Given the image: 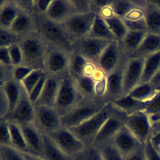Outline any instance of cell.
<instances>
[{
	"label": "cell",
	"instance_id": "7",
	"mask_svg": "<svg viewBox=\"0 0 160 160\" xmlns=\"http://www.w3.org/2000/svg\"><path fill=\"white\" fill-rule=\"evenodd\" d=\"M34 126L41 132L49 134L61 128V117L54 107L34 106Z\"/></svg>",
	"mask_w": 160,
	"mask_h": 160
},
{
	"label": "cell",
	"instance_id": "55",
	"mask_svg": "<svg viewBox=\"0 0 160 160\" xmlns=\"http://www.w3.org/2000/svg\"><path fill=\"white\" fill-rule=\"evenodd\" d=\"M0 64L4 65H13L8 47H0Z\"/></svg>",
	"mask_w": 160,
	"mask_h": 160
},
{
	"label": "cell",
	"instance_id": "39",
	"mask_svg": "<svg viewBox=\"0 0 160 160\" xmlns=\"http://www.w3.org/2000/svg\"><path fill=\"white\" fill-rule=\"evenodd\" d=\"M72 158L73 160H103L99 149L92 145L86 146Z\"/></svg>",
	"mask_w": 160,
	"mask_h": 160
},
{
	"label": "cell",
	"instance_id": "23",
	"mask_svg": "<svg viewBox=\"0 0 160 160\" xmlns=\"http://www.w3.org/2000/svg\"><path fill=\"white\" fill-rule=\"evenodd\" d=\"M10 29L21 38L36 31V24L33 15L21 11Z\"/></svg>",
	"mask_w": 160,
	"mask_h": 160
},
{
	"label": "cell",
	"instance_id": "40",
	"mask_svg": "<svg viewBox=\"0 0 160 160\" xmlns=\"http://www.w3.org/2000/svg\"><path fill=\"white\" fill-rule=\"evenodd\" d=\"M45 73L42 69H33L21 82V84L25 89L28 95L38 84L41 77Z\"/></svg>",
	"mask_w": 160,
	"mask_h": 160
},
{
	"label": "cell",
	"instance_id": "13",
	"mask_svg": "<svg viewBox=\"0 0 160 160\" xmlns=\"http://www.w3.org/2000/svg\"><path fill=\"white\" fill-rule=\"evenodd\" d=\"M48 135L62 151L72 157L86 147L85 144L68 128L62 127Z\"/></svg>",
	"mask_w": 160,
	"mask_h": 160
},
{
	"label": "cell",
	"instance_id": "61",
	"mask_svg": "<svg viewBox=\"0 0 160 160\" xmlns=\"http://www.w3.org/2000/svg\"><path fill=\"white\" fill-rule=\"evenodd\" d=\"M155 88H156V91H160V84H159V85H158V86H155Z\"/></svg>",
	"mask_w": 160,
	"mask_h": 160
},
{
	"label": "cell",
	"instance_id": "27",
	"mask_svg": "<svg viewBox=\"0 0 160 160\" xmlns=\"http://www.w3.org/2000/svg\"><path fill=\"white\" fill-rule=\"evenodd\" d=\"M142 10L146 21L148 32L160 35V8L146 1V4Z\"/></svg>",
	"mask_w": 160,
	"mask_h": 160
},
{
	"label": "cell",
	"instance_id": "1",
	"mask_svg": "<svg viewBox=\"0 0 160 160\" xmlns=\"http://www.w3.org/2000/svg\"><path fill=\"white\" fill-rule=\"evenodd\" d=\"M22 54L21 65L44 71V59L48 42L38 31L21 38L19 42Z\"/></svg>",
	"mask_w": 160,
	"mask_h": 160
},
{
	"label": "cell",
	"instance_id": "16",
	"mask_svg": "<svg viewBox=\"0 0 160 160\" xmlns=\"http://www.w3.org/2000/svg\"><path fill=\"white\" fill-rule=\"evenodd\" d=\"M144 58H128L124 67L123 75V94L128 95L141 82Z\"/></svg>",
	"mask_w": 160,
	"mask_h": 160
},
{
	"label": "cell",
	"instance_id": "17",
	"mask_svg": "<svg viewBox=\"0 0 160 160\" xmlns=\"http://www.w3.org/2000/svg\"><path fill=\"white\" fill-rule=\"evenodd\" d=\"M111 142L124 157L132 154L144 146L138 141L125 125L117 132Z\"/></svg>",
	"mask_w": 160,
	"mask_h": 160
},
{
	"label": "cell",
	"instance_id": "49",
	"mask_svg": "<svg viewBox=\"0 0 160 160\" xmlns=\"http://www.w3.org/2000/svg\"><path fill=\"white\" fill-rule=\"evenodd\" d=\"M75 13H85L91 11V0H71Z\"/></svg>",
	"mask_w": 160,
	"mask_h": 160
},
{
	"label": "cell",
	"instance_id": "36",
	"mask_svg": "<svg viewBox=\"0 0 160 160\" xmlns=\"http://www.w3.org/2000/svg\"><path fill=\"white\" fill-rule=\"evenodd\" d=\"M8 122L12 147L21 152H29L20 126L12 122Z\"/></svg>",
	"mask_w": 160,
	"mask_h": 160
},
{
	"label": "cell",
	"instance_id": "35",
	"mask_svg": "<svg viewBox=\"0 0 160 160\" xmlns=\"http://www.w3.org/2000/svg\"><path fill=\"white\" fill-rule=\"evenodd\" d=\"M157 92L155 86L149 82L141 83L135 87L128 95L140 101L150 100Z\"/></svg>",
	"mask_w": 160,
	"mask_h": 160
},
{
	"label": "cell",
	"instance_id": "9",
	"mask_svg": "<svg viewBox=\"0 0 160 160\" xmlns=\"http://www.w3.org/2000/svg\"><path fill=\"white\" fill-rule=\"evenodd\" d=\"M96 14V13L92 11L85 13H75L62 24L75 41L89 34Z\"/></svg>",
	"mask_w": 160,
	"mask_h": 160
},
{
	"label": "cell",
	"instance_id": "19",
	"mask_svg": "<svg viewBox=\"0 0 160 160\" xmlns=\"http://www.w3.org/2000/svg\"><path fill=\"white\" fill-rule=\"evenodd\" d=\"M106 76L102 71L97 69L93 75L82 74L74 79L83 99H92L98 97L96 92L98 80Z\"/></svg>",
	"mask_w": 160,
	"mask_h": 160
},
{
	"label": "cell",
	"instance_id": "46",
	"mask_svg": "<svg viewBox=\"0 0 160 160\" xmlns=\"http://www.w3.org/2000/svg\"><path fill=\"white\" fill-rule=\"evenodd\" d=\"M33 70V69L23 66H14L12 73V78L18 82H21Z\"/></svg>",
	"mask_w": 160,
	"mask_h": 160
},
{
	"label": "cell",
	"instance_id": "11",
	"mask_svg": "<svg viewBox=\"0 0 160 160\" xmlns=\"http://www.w3.org/2000/svg\"><path fill=\"white\" fill-rule=\"evenodd\" d=\"M34 105L31 101L28 94L21 85L20 98L11 113L6 119L19 126L32 124L34 119Z\"/></svg>",
	"mask_w": 160,
	"mask_h": 160
},
{
	"label": "cell",
	"instance_id": "50",
	"mask_svg": "<svg viewBox=\"0 0 160 160\" xmlns=\"http://www.w3.org/2000/svg\"><path fill=\"white\" fill-rule=\"evenodd\" d=\"M14 66L0 64V86L13 79L12 73Z\"/></svg>",
	"mask_w": 160,
	"mask_h": 160
},
{
	"label": "cell",
	"instance_id": "6",
	"mask_svg": "<svg viewBox=\"0 0 160 160\" xmlns=\"http://www.w3.org/2000/svg\"><path fill=\"white\" fill-rule=\"evenodd\" d=\"M82 99L74 79L68 76L61 79L54 108L62 117L72 110Z\"/></svg>",
	"mask_w": 160,
	"mask_h": 160
},
{
	"label": "cell",
	"instance_id": "54",
	"mask_svg": "<svg viewBox=\"0 0 160 160\" xmlns=\"http://www.w3.org/2000/svg\"><path fill=\"white\" fill-rule=\"evenodd\" d=\"M18 7L26 12L32 14L34 13L33 0H14Z\"/></svg>",
	"mask_w": 160,
	"mask_h": 160
},
{
	"label": "cell",
	"instance_id": "60",
	"mask_svg": "<svg viewBox=\"0 0 160 160\" xmlns=\"http://www.w3.org/2000/svg\"><path fill=\"white\" fill-rule=\"evenodd\" d=\"M149 3L160 8V0H148Z\"/></svg>",
	"mask_w": 160,
	"mask_h": 160
},
{
	"label": "cell",
	"instance_id": "18",
	"mask_svg": "<svg viewBox=\"0 0 160 160\" xmlns=\"http://www.w3.org/2000/svg\"><path fill=\"white\" fill-rule=\"evenodd\" d=\"M75 14L71 0H51L45 16L49 19L62 24Z\"/></svg>",
	"mask_w": 160,
	"mask_h": 160
},
{
	"label": "cell",
	"instance_id": "37",
	"mask_svg": "<svg viewBox=\"0 0 160 160\" xmlns=\"http://www.w3.org/2000/svg\"><path fill=\"white\" fill-rule=\"evenodd\" d=\"M138 8H139L131 0H113L111 5L112 13L122 19L125 18L131 11Z\"/></svg>",
	"mask_w": 160,
	"mask_h": 160
},
{
	"label": "cell",
	"instance_id": "45",
	"mask_svg": "<svg viewBox=\"0 0 160 160\" xmlns=\"http://www.w3.org/2000/svg\"><path fill=\"white\" fill-rule=\"evenodd\" d=\"M8 49L13 66L21 65L22 62V54L19 43L9 46Z\"/></svg>",
	"mask_w": 160,
	"mask_h": 160
},
{
	"label": "cell",
	"instance_id": "21",
	"mask_svg": "<svg viewBox=\"0 0 160 160\" xmlns=\"http://www.w3.org/2000/svg\"><path fill=\"white\" fill-rule=\"evenodd\" d=\"M61 79V78L47 74L42 91L34 106L44 105L54 107Z\"/></svg>",
	"mask_w": 160,
	"mask_h": 160
},
{
	"label": "cell",
	"instance_id": "44",
	"mask_svg": "<svg viewBox=\"0 0 160 160\" xmlns=\"http://www.w3.org/2000/svg\"><path fill=\"white\" fill-rule=\"evenodd\" d=\"M0 146L12 147L9 122L6 119H0Z\"/></svg>",
	"mask_w": 160,
	"mask_h": 160
},
{
	"label": "cell",
	"instance_id": "14",
	"mask_svg": "<svg viewBox=\"0 0 160 160\" xmlns=\"http://www.w3.org/2000/svg\"><path fill=\"white\" fill-rule=\"evenodd\" d=\"M128 59V58H125L112 71L106 75L104 98L108 102H112L124 96L123 75Z\"/></svg>",
	"mask_w": 160,
	"mask_h": 160
},
{
	"label": "cell",
	"instance_id": "10",
	"mask_svg": "<svg viewBox=\"0 0 160 160\" xmlns=\"http://www.w3.org/2000/svg\"><path fill=\"white\" fill-rule=\"evenodd\" d=\"M111 41L86 36L74 41V51L96 65L100 55Z\"/></svg>",
	"mask_w": 160,
	"mask_h": 160
},
{
	"label": "cell",
	"instance_id": "57",
	"mask_svg": "<svg viewBox=\"0 0 160 160\" xmlns=\"http://www.w3.org/2000/svg\"><path fill=\"white\" fill-rule=\"evenodd\" d=\"M149 139L152 146L156 149L160 147V131L156 133H151Z\"/></svg>",
	"mask_w": 160,
	"mask_h": 160
},
{
	"label": "cell",
	"instance_id": "24",
	"mask_svg": "<svg viewBox=\"0 0 160 160\" xmlns=\"http://www.w3.org/2000/svg\"><path fill=\"white\" fill-rule=\"evenodd\" d=\"M160 51V35L148 32L137 49L130 58H146Z\"/></svg>",
	"mask_w": 160,
	"mask_h": 160
},
{
	"label": "cell",
	"instance_id": "20",
	"mask_svg": "<svg viewBox=\"0 0 160 160\" xmlns=\"http://www.w3.org/2000/svg\"><path fill=\"white\" fill-rule=\"evenodd\" d=\"M30 153L42 158V134L34 126L29 124L19 126Z\"/></svg>",
	"mask_w": 160,
	"mask_h": 160
},
{
	"label": "cell",
	"instance_id": "31",
	"mask_svg": "<svg viewBox=\"0 0 160 160\" xmlns=\"http://www.w3.org/2000/svg\"><path fill=\"white\" fill-rule=\"evenodd\" d=\"M88 36L94 38L105 39L108 41L116 40L108 26L103 19L102 16L99 14H96L92 26Z\"/></svg>",
	"mask_w": 160,
	"mask_h": 160
},
{
	"label": "cell",
	"instance_id": "8",
	"mask_svg": "<svg viewBox=\"0 0 160 160\" xmlns=\"http://www.w3.org/2000/svg\"><path fill=\"white\" fill-rule=\"evenodd\" d=\"M127 116L125 112L116 107L114 112L100 129L92 145L101 148L110 143L117 132L125 125Z\"/></svg>",
	"mask_w": 160,
	"mask_h": 160
},
{
	"label": "cell",
	"instance_id": "4",
	"mask_svg": "<svg viewBox=\"0 0 160 160\" xmlns=\"http://www.w3.org/2000/svg\"><path fill=\"white\" fill-rule=\"evenodd\" d=\"M108 103L104 97L83 99L72 110L61 117L62 126L69 129L79 125L102 110Z\"/></svg>",
	"mask_w": 160,
	"mask_h": 160
},
{
	"label": "cell",
	"instance_id": "2",
	"mask_svg": "<svg viewBox=\"0 0 160 160\" xmlns=\"http://www.w3.org/2000/svg\"><path fill=\"white\" fill-rule=\"evenodd\" d=\"M38 32L48 43L54 44L71 52L74 51V40L68 34L62 24L47 18L45 14H32Z\"/></svg>",
	"mask_w": 160,
	"mask_h": 160
},
{
	"label": "cell",
	"instance_id": "56",
	"mask_svg": "<svg viewBox=\"0 0 160 160\" xmlns=\"http://www.w3.org/2000/svg\"><path fill=\"white\" fill-rule=\"evenodd\" d=\"M124 158V160H146L144 146Z\"/></svg>",
	"mask_w": 160,
	"mask_h": 160
},
{
	"label": "cell",
	"instance_id": "43",
	"mask_svg": "<svg viewBox=\"0 0 160 160\" xmlns=\"http://www.w3.org/2000/svg\"><path fill=\"white\" fill-rule=\"evenodd\" d=\"M0 160H24L22 152L11 146H0Z\"/></svg>",
	"mask_w": 160,
	"mask_h": 160
},
{
	"label": "cell",
	"instance_id": "33",
	"mask_svg": "<svg viewBox=\"0 0 160 160\" xmlns=\"http://www.w3.org/2000/svg\"><path fill=\"white\" fill-rule=\"evenodd\" d=\"M0 89H2L4 91L9 101L10 114L15 108L20 98L21 92V84L20 82H18L12 79L6 81L2 85H1Z\"/></svg>",
	"mask_w": 160,
	"mask_h": 160
},
{
	"label": "cell",
	"instance_id": "58",
	"mask_svg": "<svg viewBox=\"0 0 160 160\" xmlns=\"http://www.w3.org/2000/svg\"><path fill=\"white\" fill-rule=\"evenodd\" d=\"M24 160H44L42 158L30 152H22Z\"/></svg>",
	"mask_w": 160,
	"mask_h": 160
},
{
	"label": "cell",
	"instance_id": "42",
	"mask_svg": "<svg viewBox=\"0 0 160 160\" xmlns=\"http://www.w3.org/2000/svg\"><path fill=\"white\" fill-rule=\"evenodd\" d=\"M99 149L103 160H124V156L111 142Z\"/></svg>",
	"mask_w": 160,
	"mask_h": 160
},
{
	"label": "cell",
	"instance_id": "62",
	"mask_svg": "<svg viewBox=\"0 0 160 160\" xmlns=\"http://www.w3.org/2000/svg\"><path fill=\"white\" fill-rule=\"evenodd\" d=\"M157 151H158V153L159 154V155H160V147H159L158 149H156Z\"/></svg>",
	"mask_w": 160,
	"mask_h": 160
},
{
	"label": "cell",
	"instance_id": "32",
	"mask_svg": "<svg viewBox=\"0 0 160 160\" xmlns=\"http://www.w3.org/2000/svg\"><path fill=\"white\" fill-rule=\"evenodd\" d=\"M122 20L128 30L147 31V24L142 9L133 10Z\"/></svg>",
	"mask_w": 160,
	"mask_h": 160
},
{
	"label": "cell",
	"instance_id": "29",
	"mask_svg": "<svg viewBox=\"0 0 160 160\" xmlns=\"http://www.w3.org/2000/svg\"><path fill=\"white\" fill-rule=\"evenodd\" d=\"M111 103L128 116L139 111H144L146 104V102L135 99L129 95L124 96Z\"/></svg>",
	"mask_w": 160,
	"mask_h": 160
},
{
	"label": "cell",
	"instance_id": "3",
	"mask_svg": "<svg viewBox=\"0 0 160 160\" xmlns=\"http://www.w3.org/2000/svg\"><path fill=\"white\" fill-rule=\"evenodd\" d=\"M115 109L116 107L111 102H108L102 110L91 118L79 125L69 128V129L86 146L92 145L100 129L114 112Z\"/></svg>",
	"mask_w": 160,
	"mask_h": 160
},
{
	"label": "cell",
	"instance_id": "34",
	"mask_svg": "<svg viewBox=\"0 0 160 160\" xmlns=\"http://www.w3.org/2000/svg\"><path fill=\"white\" fill-rule=\"evenodd\" d=\"M90 62L81 54L73 51L71 56L69 75L72 78H76L84 74L86 67Z\"/></svg>",
	"mask_w": 160,
	"mask_h": 160
},
{
	"label": "cell",
	"instance_id": "15",
	"mask_svg": "<svg viewBox=\"0 0 160 160\" xmlns=\"http://www.w3.org/2000/svg\"><path fill=\"white\" fill-rule=\"evenodd\" d=\"M128 56L122 51L118 41H111L100 55L96 67L106 75L112 71Z\"/></svg>",
	"mask_w": 160,
	"mask_h": 160
},
{
	"label": "cell",
	"instance_id": "51",
	"mask_svg": "<svg viewBox=\"0 0 160 160\" xmlns=\"http://www.w3.org/2000/svg\"><path fill=\"white\" fill-rule=\"evenodd\" d=\"M146 160H160V155L149 138L144 145Z\"/></svg>",
	"mask_w": 160,
	"mask_h": 160
},
{
	"label": "cell",
	"instance_id": "59",
	"mask_svg": "<svg viewBox=\"0 0 160 160\" xmlns=\"http://www.w3.org/2000/svg\"><path fill=\"white\" fill-rule=\"evenodd\" d=\"M152 84H153L154 86H156L159 84H160V69L158 71L157 74L154 76V77L152 79V80L150 82Z\"/></svg>",
	"mask_w": 160,
	"mask_h": 160
},
{
	"label": "cell",
	"instance_id": "22",
	"mask_svg": "<svg viewBox=\"0 0 160 160\" xmlns=\"http://www.w3.org/2000/svg\"><path fill=\"white\" fill-rule=\"evenodd\" d=\"M99 14L108 26L116 40L118 42L121 41L128 31L123 20L112 13L111 6L104 8Z\"/></svg>",
	"mask_w": 160,
	"mask_h": 160
},
{
	"label": "cell",
	"instance_id": "41",
	"mask_svg": "<svg viewBox=\"0 0 160 160\" xmlns=\"http://www.w3.org/2000/svg\"><path fill=\"white\" fill-rule=\"evenodd\" d=\"M21 37L12 32L10 29L0 28V47H9L19 43Z\"/></svg>",
	"mask_w": 160,
	"mask_h": 160
},
{
	"label": "cell",
	"instance_id": "12",
	"mask_svg": "<svg viewBox=\"0 0 160 160\" xmlns=\"http://www.w3.org/2000/svg\"><path fill=\"white\" fill-rule=\"evenodd\" d=\"M125 126L142 145L150 138L152 124L144 111H139L127 116Z\"/></svg>",
	"mask_w": 160,
	"mask_h": 160
},
{
	"label": "cell",
	"instance_id": "47",
	"mask_svg": "<svg viewBox=\"0 0 160 160\" xmlns=\"http://www.w3.org/2000/svg\"><path fill=\"white\" fill-rule=\"evenodd\" d=\"M46 78H47V74L45 72L43 74V76L41 77V78L40 79L38 84L35 86V87L33 88V89L31 91V92L29 94V99L34 105L36 104V102H37V101L38 100L41 95Z\"/></svg>",
	"mask_w": 160,
	"mask_h": 160
},
{
	"label": "cell",
	"instance_id": "26",
	"mask_svg": "<svg viewBox=\"0 0 160 160\" xmlns=\"http://www.w3.org/2000/svg\"><path fill=\"white\" fill-rule=\"evenodd\" d=\"M147 33L145 31L128 30L123 39L119 42L122 51L128 58L139 46Z\"/></svg>",
	"mask_w": 160,
	"mask_h": 160
},
{
	"label": "cell",
	"instance_id": "30",
	"mask_svg": "<svg viewBox=\"0 0 160 160\" xmlns=\"http://www.w3.org/2000/svg\"><path fill=\"white\" fill-rule=\"evenodd\" d=\"M160 69V51L145 58L141 83L149 82Z\"/></svg>",
	"mask_w": 160,
	"mask_h": 160
},
{
	"label": "cell",
	"instance_id": "53",
	"mask_svg": "<svg viewBox=\"0 0 160 160\" xmlns=\"http://www.w3.org/2000/svg\"><path fill=\"white\" fill-rule=\"evenodd\" d=\"M51 0H33L34 13L45 14Z\"/></svg>",
	"mask_w": 160,
	"mask_h": 160
},
{
	"label": "cell",
	"instance_id": "28",
	"mask_svg": "<svg viewBox=\"0 0 160 160\" xmlns=\"http://www.w3.org/2000/svg\"><path fill=\"white\" fill-rule=\"evenodd\" d=\"M42 134L43 153L44 160H73L70 156L62 151L46 134Z\"/></svg>",
	"mask_w": 160,
	"mask_h": 160
},
{
	"label": "cell",
	"instance_id": "52",
	"mask_svg": "<svg viewBox=\"0 0 160 160\" xmlns=\"http://www.w3.org/2000/svg\"><path fill=\"white\" fill-rule=\"evenodd\" d=\"M113 0H91V11L99 14L104 8L111 6Z\"/></svg>",
	"mask_w": 160,
	"mask_h": 160
},
{
	"label": "cell",
	"instance_id": "5",
	"mask_svg": "<svg viewBox=\"0 0 160 160\" xmlns=\"http://www.w3.org/2000/svg\"><path fill=\"white\" fill-rule=\"evenodd\" d=\"M72 52L48 43L44 59L45 72L49 76L61 79L69 76V68Z\"/></svg>",
	"mask_w": 160,
	"mask_h": 160
},
{
	"label": "cell",
	"instance_id": "25",
	"mask_svg": "<svg viewBox=\"0 0 160 160\" xmlns=\"http://www.w3.org/2000/svg\"><path fill=\"white\" fill-rule=\"evenodd\" d=\"M21 11L14 0L0 1V28L10 29Z\"/></svg>",
	"mask_w": 160,
	"mask_h": 160
},
{
	"label": "cell",
	"instance_id": "48",
	"mask_svg": "<svg viewBox=\"0 0 160 160\" xmlns=\"http://www.w3.org/2000/svg\"><path fill=\"white\" fill-rule=\"evenodd\" d=\"M10 112L9 101L2 89H0V119H6Z\"/></svg>",
	"mask_w": 160,
	"mask_h": 160
},
{
	"label": "cell",
	"instance_id": "38",
	"mask_svg": "<svg viewBox=\"0 0 160 160\" xmlns=\"http://www.w3.org/2000/svg\"><path fill=\"white\" fill-rule=\"evenodd\" d=\"M144 111L149 116L151 124L160 121V91H157L156 94L146 101Z\"/></svg>",
	"mask_w": 160,
	"mask_h": 160
}]
</instances>
